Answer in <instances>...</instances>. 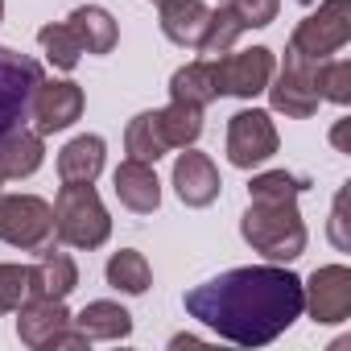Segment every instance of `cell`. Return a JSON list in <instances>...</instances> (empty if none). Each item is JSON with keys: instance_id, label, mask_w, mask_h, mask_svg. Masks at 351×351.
Masks as SVG:
<instances>
[{"instance_id": "32", "label": "cell", "mask_w": 351, "mask_h": 351, "mask_svg": "<svg viewBox=\"0 0 351 351\" xmlns=\"http://www.w3.org/2000/svg\"><path fill=\"white\" fill-rule=\"evenodd\" d=\"M335 145H339V149H343V145H347V120H343V124H339V128H335Z\"/></svg>"}, {"instance_id": "7", "label": "cell", "mask_w": 351, "mask_h": 351, "mask_svg": "<svg viewBox=\"0 0 351 351\" xmlns=\"http://www.w3.org/2000/svg\"><path fill=\"white\" fill-rule=\"evenodd\" d=\"M314 58H302L298 50H285V62H281V75L269 79V99L277 112L293 116V120H306L318 112V87H314Z\"/></svg>"}, {"instance_id": "13", "label": "cell", "mask_w": 351, "mask_h": 351, "mask_svg": "<svg viewBox=\"0 0 351 351\" xmlns=\"http://www.w3.org/2000/svg\"><path fill=\"white\" fill-rule=\"evenodd\" d=\"M173 191L186 207H211L223 191L219 182V169L207 153H182L173 161Z\"/></svg>"}, {"instance_id": "11", "label": "cell", "mask_w": 351, "mask_h": 351, "mask_svg": "<svg viewBox=\"0 0 351 351\" xmlns=\"http://www.w3.org/2000/svg\"><path fill=\"white\" fill-rule=\"evenodd\" d=\"M79 116H83V87L71 83V79H54V83L42 79V87L34 91V104H29L34 128H38L42 136H50V132L71 128Z\"/></svg>"}, {"instance_id": "30", "label": "cell", "mask_w": 351, "mask_h": 351, "mask_svg": "<svg viewBox=\"0 0 351 351\" xmlns=\"http://www.w3.org/2000/svg\"><path fill=\"white\" fill-rule=\"evenodd\" d=\"M223 5H232L248 29H265V25H273L277 13H281V0H223Z\"/></svg>"}, {"instance_id": "20", "label": "cell", "mask_w": 351, "mask_h": 351, "mask_svg": "<svg viewBox=\"0 0 351 351\" xmlns=\"http://www.w3.org/2000/svg\"><path fill=\"white\" fill-rule=\"evenodd\" d=\"M104 153H108L104 136H95V132L75 136V141L58 153V178H62V182H95L99 169H104Z\"/></svg>"}, {"instance_id": "29", "label": "cell", "mask_w": 351, "mask_h": 351, "mask_svg": "<svg viewBox=\"0 0 351 351\" xmlns=\"http://www.w3.org/2000/svg\"><path fill=\"white\" fill-rule=\"evenodd\" d=\"M29 298V265H0V314H13Z\"/></svg>"}, {"instance_id": "12", "label": "cell", "mask_w": 351, "mask_h": 351, "mask_svg": "<svg viewBox=\"0 0 351 351\" xmlns=\"http://www.w3.org/2000/svg\"><path fill=\"white\" fill-rule=\"evenodd\" d=\"M13 314H17V335H21V343H25V347H34V351H46V347L54 351L58 335H62V330H71V314H66L62 298L29 293Z\"/></svg>"}, {"instance_id": "26", "label": "cell", "mask_w": 351, "mask_h": 351, "mask_svg": "<svg viewBox=\"0 0 351 351\" xmlns=\"http://www.w3.org/2000/svg\"><path fill=\"white\" fill-rule=\"evenodd\" d=\"M38 42H42L46 58H50L58 71H75L79 58H83V46H79V38L71 34V25H42V29H38Z\"/></svg>"}, {"instance_id": "5", "label": "cell", "mask_w": 351, "mask_h": 351, "mask_svg": "<svg viewBox=\"0 0 351 351\" xmlns=\"http://www.w3.org/2000/svg\"><path fill=\"white\" fill-rule=\"evenodd\" d=\"M0 240L21 252L54 244V207L38 195H0Z\"/></svg>"}, {"instance_id": "22", "label": "cell", "mask_w": 351, "mask_h": 351, "mask_svg": "<svg viewBox=\"0 0 351 351\" xmlns=\"http://www.w3.org/2000/svg\"><path fill=\"white\" fill-rule=\"evenodd\" d=\"M157 128H161V136H165L169 149H191L203 136V108L169 99V108L157 112Z\"/></svg>"}, {"instance_id": "14", "label": "cell", "mask_w": 351, "mask_h": 351, "mask_svg": "<svg viewBox=\"0 0 351 351\" xmlns=\"http://www.w3.org/2000/svg\"><path fill=\"white\" fill-rule=\"evenodd\" d=\"M112 186H116V199L136 215H153L161 207V182L149 161H136V157L120 161L112 173Z\"/></svg>"}, {"instance_id": "17", "label": "cell", "mask_w": 351, "mask_h": 351, "mask_svg": "<svg viewBox=\"0 0 351 351\" xmlns=\"http://www.w3.org/2000/svg\"><path fill=\"white\" fill-rule=\"evenodd\" d=\"M66 25H71V34L79 38L83 54H112L116 42H120L116 17H112L108 9H99V5H83V9H75V13L66 17Z\"/></svg>"}, {"instance_id": "25", "label": "cell", "mask_w": 351, "mask_h": 351, "mask_svg": "<svg viewBox=\"0 0 351 351\" xmlns=\"http://www.w3.org/2000/svg\"><path fill=\"white\" fill-rule=\"evenodd\" d=\"M244 29H248V25L240 21V13H236L232 5H219V9L211 13V21H207V34H203L199 50H203L207 58H219V54H228V50L236 46V38H240Z\"/></svg>"}, {"instance_id": "6", "label": "cell", "mask_w": 351, "mask_h": 351, "mask_svg": "<svg viewBox=\"0 0 351 351\" xmlns=\"http://www.w3.org/2000/svg\"><path fill=\"white\" fill-rule=\"evenodd\" d=\"M351 42V0H326V5H318V13H310L293 38H289V50H298L302 58H330L339 54L343 46Z\"/></svg>"}, {"instance_id": "35", "label": "cell", "mask_w": 351, "mask_h": 351, "mask_svg": "<svg viewBox=\"0 0 351 351\" xmlns=\"http://www.w3.org/2000/svg\"><path fill=\"white\" fill-rule=\"evenodd\" d=\"M219 5H223V0H219Z\"/></svg>"}, {"instance_id": "24", "label": "cell", "mask_w": 351, "mask_h": 351, "mask_svg": "<svg viewBox=\"0 0 351 351\" xmlns=\"http://www.w3.org/2000/svg\"><path fill=\"white\" fill-rule=\"evenodd\" d=\"M124 149H128V157H136V161H157V157H165L169 153V145H165V136H161V128H157V112H141L132 124H128V132H124Z\"/></svg>"}, {"instance_id": "16", "label": "cell", "mask_w": 351, "mask_h": 351, "mask_svg": "<svg viewBox=\"0 0 351 351\" xmlns=\"http://www.w3.org/2000/svg\"><path fill=\"white\" fill-rule=\"evenodd\" d=\"M79 285V269L66 252H58L54 244L38 248V261L29 265V293H42V298H66L71 289Z\"/></svg>"}, {"instance_id": "23", "label": "cell", "mask_w": 351, "mask_h": 351, "mask_svg": "<svg viewBox=\"0 0 351 351\" xmlns=\"http://www.w3.org/2000/svg\"><path fill=\"white\" fill-rule=\"evenodd\" d=\"M104 277H108V285L120 289V293H145L149 281H153V269H149V261H145L136 248H120V252H112Z\"/></svg>"}, {"instance_id": "10", "label": "cell", "mask_w": 351, "mask_h": 351, "mask_svg": "<svg viewBox=\"0 0 351 351\" xmlns=\"http://www.w3.org/2000/svg\"><path fill=\"white\" fill-rule=\"evenodd\" d=\"M302 310H310L314 322H343L351 314V269L347 265L314 269V277L302 281Z\"/></svg>"}, {"instance_id": "18", "label": "cell", "mask_w": 351, "mask_h": 351, "mask_svg": "<svg viewBox=\"0 0 351 351\" xmlns=\"http://www.w3.org/2000/svg\"><path fill=\"white\" fill-rule=\"evenodd\" d=\"M71 326H79L91 343L99 339V343H116V339H128L132 335V314L120 306V302H87L75 318H71Z\"/></svg>"}, {"instance_id": "2", "label": "cell", "mask_w": 351, "mask_h": 351, "mask_svg": "<svg viewBox=\"0 0 351 351\" xmlns=\"http://www.w3.org/2000/svg\"><path fill=\"white\" fill-rule=\"evenodd\" d=\"M240 236L273 265L298 261L306 252V223L298 215V199H248Z\"/></svg>"}, {"instance_id": "15", "label": "cell", "mask_w": 351, "mask_h": 351, "mask_svg": "<svg viewBox=\"0 0 351 351\" xmlns=\"http://www.w3.org/2000/svg\"><path fill=\"white\" fill-rule=\"evenodd\" d=\"M161 5V34L173 42V46H186V50H199L203 34H207V21H211V9L203 0H157Z\"/></svg>"}, {"instance_id": "4", "label": "cell", "mask_w": 351, "mask_h": 351, "mask_svg": "<svg viewBox=\"0 0 351 351\" xmlns=\"http://www.w3.org/2000/svg\"><path fill=\"white\" fill-rule=\"evenodd\" d=\"M42 62L29 54H17L9 46H0V141L9 132L25 128L34 91L42 87Z\"/></svg>"}, {"instance_id": "31", "label": "cell", "mask_w": 351, "mask_h": 351, "mask_svg": "<svg viewBox=\"0 0 351 351\" xmlns=\"http://www.w3.org/2000/svg\"><path fill=\"white\" fill-rule=\"evenodd\" d=\"M343 199H347V191L335 195V211H330V240H335L339 248H347V232H343Z\"/></svg>"}, {"instance_id": "19", "label": "cell", "mask_w": 351, "mask_h": 351, "mask_svg": "<svg viewBox=\"0 0 351 351\" xmlns=\"http://www.w3.org/2000/svg\"><path fill=\"white\" fill-rule=\"evenodd\" d=\"M46 161V145L38 128H17L0 141V178H29Z\"/></svg>"}, {"instance_id": "21", "label": "cell", "mask_w": 351, "mask_h": 351, "mask_svg": "<svg viewBox=\"0 0 351 351\" xmlns=\"http://www.w3.org/2000/svg\"><path fill=\"white\" fill-rule=\"evenodd\" d=\"M169 99L195 104V108H207L211 99H219L215 58H203V62H191V66H182V71H173V79H169Z\"/></svg>"}, {"instance_id": "27", "label": "cell", "mask_w": 351, "mask_h": 351, "mask_svg": "<svg viewBox=\"0 0 351 351\" xmlns=\"http://www.w3.org/2000/svg\"><path fill=\"white\" fill-rule=\"evenodd\" d=\"M314 87H318V99L351 104V62L347 58H322L314 66Z\"/></svg>"}, {"instance_id": "8", "label": "cell", "mask_w": 351, "mask_h": 351, "mask_svg": "<svg viewBox=\"0 0 351 351\" xmlns=\"http://www.w3.org/2000/svg\"><path fill=\"white\" fill-rule=\"evenodd\" d=\"M277 153V128L273 116L261 108H244L228 120V161L236 169H252L265 165Z\"/></svg>"}, {"instance_id": "34", "label": "cell", "mask_w": 351, "mask_h": 351, "mask_svg": "<svg viewBox=\"0 0 351 351\" xmlns=\"http://www.w3.org/2000/svg\"><path fill=\"white\" fill-rule=\"evenodd\" d=\"M0 182H5V178H0Z\"/></svg>"}, {"instance_id": "1", "label": "cell", "mask_w": 351, "mask_h": 351, "mask_svg": "<svg viewBox=\"0 0 351 351\" xmlns=\"http://www.w3.org/2000/svg\"><path fill=\"white\" fill-rule=\"evenodd\" d=\"M186 314L236 347H265L302 318V277L281 265L228 269L186 293Z\"/></svg>"}, {"instance_id": "33", "label": "cell", "mask_w": 351, "mask_h": 351, "mask_svg": "<svg viewBox=\"0 0 351 351\" xmlns=\"http://www.w3.org/2000/svg\"><path fill=\"white\" fill-rule=\"evenodd\" d=\"M0 21H5V0H0Z\"/></svg>"}, {"instance_id": "28", "label": "cell", "mask_w": 351, "mask_h": 351, "mask_svg": "<svg viewBox=\"0 0 351 351\" xmlns=\"http://www.w3.org/2000/svg\"><path fill=\"white\" fill-rule=\"evenodd\" d=\"M302 191H306V182L293 178V173H285V169L256 173V178L248 182V199H298Z\"/></svg>"}, {"instance_id": "3", "label": "cell", "mask_w": 351, "mask_h": 351, "mask_svg": "<svg viewBox=\"0 0 351 351\" xmlns=\"http://www.w3.org/2000/svg\"><path fill=\"white\" fill-rule=\"evenodd\" d=\"M112 236V219L91 182H62L54 199V240L66 248H99Z\"/></svg>"}, {"instance_id": "9", "label": "cell", "mask_w": 351, "mask_h": 351, "mask_svg": "<svg viewBox=\"0 0 351 351\" xmlns=\"http://www.w3.org/2000/svg\"><path fill=\"white\" fill-rule=\"evenodd\" d=\"M273 79V50L252 46V50H228L215 58V83L219 95H236V99H252L269 87Z\"/></svg>"}]
</instances>
